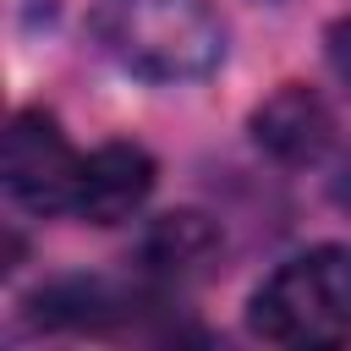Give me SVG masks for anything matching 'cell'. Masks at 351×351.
Here are the masks:
<instances>
[{
    "label": "cell",
    "mask_w": 351,
    "mask_h": 351,
    "mask_svg": "<svg viewBox=\"0 0 351 351\" xmlns=\"http://www.w3.org/2000/svg\"><path fill=\"white\" fill-rule=\"evenodd\" d=\"M159 181V165L143 143H104L82 159V186H77V214L88 225H121L132 219Z\"/></svg>",
    "instance_id": "5"
},
{
    "label": "cell",
    "mask_w": 351,
    "mask_h": 351,
    "mask_svg": "<svg viewBox=\"0 0 351 351\" xmlns=\"http://www.w3.org/2000/svg\"><path fill=\"white\" fill-rule=\"evenodd\" d=\"M252 335L269 346H340L351 340V247L324 241L285 258L247 302Z\"/></svg>",
    "instance_id": "1"
},
{
    "label": "cell",
    "mask_w": 351,
    "mask_h": 351,
    "mask_svg": "<svg viewBox=\"0 0 351 351\" xmlns=\"http://www.w3.org/2000/svg\"><path fill=\"white\" fill-rule=\"evenodd\" d=\"M99 38L126 71L148 82L203 77L225 55V27L203 0H104Z\"/></svg>",
    "instance_id": "2"
},
{
    "label": "cell",
    "mask_w": 351,
    "mask_h": 351,
    "mask_svg": "<svg viewBox=\"0 0 351 351\" xmlns=\"http://www.w3.org/2000/svg\"><path fill=\"white\" fill-rule=\"evenodd\" d=\"M219 252H225V236L203 208H170L137 241L143 269L165 285H203L219 269Z\"/></svg>",
    "instance_id": "6"
},
{
    "label": "cell",
    "mask_w": 351,
    "mask_h": 351,
    "mask_svg": "<svg viewBox=\"0 0 351 351\" xmlns=\"http://www.w3.org/2000/svg\"><path fill=\"white\" fill-rule=\"evenodd\" d=\"M335 203H340V208H351V165H346V176L335 181Z\"/></svg>",
    "instance_id": "8"
},
{
    "label": "cell",
    "mask_w": 351,
    "mask_h": 351,
    "mask_svg": "<svg viewBox=\"0 0 351 351\" xmlns=\"http://www.w3.org/2000/svg\"><path fill=\"white\" fill-rule=\"evenodd\" d=\"M82 186V154L66 143L60 121L49 110H16L5 126V192L27 214H60L77 208Z\"/></svg>",
    "instance_id": "3"
},
{
    "label": "cell",
    "mask_w": 351,
    "mask_h": 351,
    "mask_svg": "<svg viewBox=\"0 0 351 351\" xmlns=\"http://www.w3.org/2000/svg\"><path fill=\"white\" fill-rule=\"evenodd\" d=\"M324 55H329V71H335V77L351 88V16L329 27V38H324Z\"/></svg>",
    "instance_id": "7"
},
{
    "label": "cell",
    "mask_w": 351,
    "mask_h": 351,
    "mask_svg": "<svg viewBox=\"0 0 351 351\" xmlns=\"http://www.w3.org/2000/svg\"><path fill=\"white\" fill-rule=\"evenodd\" d=\"M252 143L280 165H318L335 143V110L307 82H280L252 110Z\"/></svg>",
    "instance_id": "4"
}]
</instances>
